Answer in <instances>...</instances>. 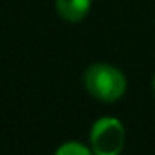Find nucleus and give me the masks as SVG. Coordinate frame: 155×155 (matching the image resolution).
<instances>
[{
    "label": "nucleus",
    "instance_id": "nucleus-1",
    "mask_svg": "<svg viewBox=\"0 0 155 155\" xmlns=\"http://www.w3.org/2000/svg\"><path fill=\"white\" fill-rule=\"evenodd\" d=\"M86 90L102 102H115L126 91V79L122 71L110 64H93L84 73Z\"/></svg>",
    "mask_w": 155,
    "mask_h": 155
},
{
    "label": "nucleus",
    "instance_id": "nucleus-2",
    "mask_svg": "<svg viewBox=\"0 0 155 155\" xmlns=\"http://www.w3.org/2000/svg\"><path fill=\"white\" fill-rule=\"evenodd\" d=\"M93 151L99 155H117L124 146V128L113 117L99 119L91 128Z\"/></svg>",
    "mask_w": 155,
    "mask_h": 155
},
{
    "label": "nucleus",
    "instance_id": "nucleus-3",
    "mask_svg": "<svg viewBox=\"0 0 155 155\" xmlns=\"http://www.w3.org/2000/svg\"><path fill=\"white\" fill-rule=\"evenodd\" d=\"M57 11L68 22H79L82 20L91 6V0H57Z\"/></svg>",
    "mask_w": 155,
    "mask_h": 155
},
{
    "label": "nucleus",
    "instance_id": "nucleus-4",
    "mask_svg": "<svg viewBox=\"0 0 155 155\" xmlns=\"http://www.w3.org/2000/svg\"><path fill=\"white\" fill-rule=\"evenodd\" d=\"M57 153H58V155H88L90 150H88L86 146L79 144V142H68V144L60 146V148L57 150Z\"/></svg>",
    "mask_w": 155,
    "mask_h": 155
},
{
    "label": "nucleus",
    "instance_id": "nucleus-5",
    "mask_svg": "<svg viewBox=\"0 0 155 155\" xmlns=\"http://www.w3.org/2000/svg\"><path fill=\"white\" fill-rule=\"evenodd\" d=\"M153 90H155V77H153Z\"/></svg>",
    "mask_w": 155,
    "mask_h": 155
}]
</instances>
